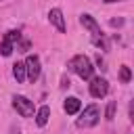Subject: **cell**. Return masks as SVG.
<instances>
[{
    "label": "cell",
    "instance_id": "8",
    "mask_svg": "<svg viewBox=\"0 0 134 134\" xmlns=\"http://www.w3.org/2000/svg\"><path fill=\"white\" fill-rule=\"evenodd\" d=\"M63 109H65L67 115H75V113L82 109V100H80L77 96H69V98L63 103Z\"/></svg>",
    "mask_w": 134,
    "mask_h": 134
},
{
    "label": "cell",
    "instance_id": "15",
    "mask_svg": "<svg viewBox=\"0 0 134 134\" xmlns=\"http://www.w3.org/2000/svg\"><path fill=\"white\" fill-rule=\"evenodd\" d=\"M109 25H111V27H121V25H124V19H121V17L111 19V21H109Z\"/></svg>",
    "mask_w": 134,
    "mask_h": 134
},
{
    "label": "cell",
    "instance_id": "13",
    "mask_svg": "<svg viewBox=\"0 0 134 134\" xmlns=\"http://www.w3.org/2000/svg\"><path fill=\"white\" fill-rule=\"evenodd\" d=\"M119 80H121L124 84H128V82L132 80V71H130L128 65H121V67H119Z\"/></svg>",
    "mask_w": 134,
    "mask_h": 134
},
{
    "label": "cell",
    "instance_id": "11",
    "mask_svg": "<svg viewBox=\"0 0 134 134\" xmlns=\"http://www.w3.org/2000/svg\"><path fill=\"white\" fill-rule=\"evenodd\" d=\"M13 77L17 80V84H21V82L27 80L25 77V63H15L13 65Z\"/></svg>",
    "mask_w": 134,
    "mask_h": 134
},
{
    "label": "cell",
    "instance_id": "4",
    "mask_svg": "<svg viewBox=\"0 0 134 134\" xmlns=\"http://www.w3.org/2000/svg\"><path fill=\"white\" fill-rule=\"evenodd\" d=\"M23 63H25V77L34 84V82L40 77V71H42V67H40V57H38V54H27V59H25Z\"/></svg>",
    "mask_w": 134,
    "mask_h": 134
},
{
    "label": "cell",
    "instance_id": "16",
    "mask_svg": "<svg viewBox=\"0 0 134 134\" xmlns=\"http://www.w3.org/2000/svg\"><path fill=\"white\" fill-rule=\"evenodd\" d=\"M69 86H71L69 77H67V75H63V77H61V88H69Z\"/></svg>",
    "mask_w": 134,
    "mask_h": 134
},
{
    "label": "cell",
    "instance_id": "9",
    "mask_svg": "<svg viewBox=\"0 0 134 134\" xmlns=\"http://www.w3.org/2000/svg\"><path fill=\"white\" fill-rule=\"evenodd\" d=\"M48 117H50V107H48V105H44V107H40V109H38V113H36V124L42 128V126H46V124H48Z\"/></svg>",
    "mask_w": 134,
    "mask_h": 134
},
{
    "label": "cell",
    "instance_id": "5",
    "mask_svg": "<svg viewBox=\"0 0 134 134\" xmlns=\"http://www.w3.org/2000/svg\"><path fill=\"white\" fill-rule=\"evenodd\" d=\"M109 92V82L105 77H90V94L94 98H103Z\"/></svg>",
    "mask_w": 134,
    "mask_h": 134
},
{
    "label": "cell",
    "instance_id": "14",
    "mask_svg": "<svg viewBox=\"0 0 134 134\" xmlns=\"http://www.w3.org/2000/svg\"><path fill=\"white\" fill-rule=\"evenodd\" d=\"M115 109H117V103H115V100H109V105H107V109H105V119H107V121H111V119L115 117Z\"/></svg>",
    "mask_w": 134,
    "mask_h": 134
},
{
    "label": "cell",
    "instance_id": "2",
    "mask_svg": "<svg viewBox=\"0 0 134 134\" xmlns=\"http://www.w3.org/2000/svg\"><path fill=\"white\" fill-rule=\"evenodd\" d=\"M98 119H100L98 107H96V105H88V107L82 111V115H80V119H77V126H80V128H92V126L98 124Z\"/></svg>",
    "mask_w": 134,
    "mask_h": 134
},
{
    "label": "cell",
    "instance_id": "7",
    "mask_svg": "<svg viewBox=\"0 0 134 134\" xmlns=\"http://www.w3.org/2000/svg\"><path fill=\"white\" fill-rule=\"evenodd\" d=\"M80 23L92 34V36H98V34H103L100 31V25L96 23V19L92 17V15H88V13H84V15H80Z\"/></svg>",
    "mask_w": 134,
    "mask_h": 134
},
{
    "label": "cell",
    "instance_id": "6",
    "mask_svg": "<svg viewBox=\"0 0 134 134\" xmlns=\"http://www.w3.org/2000/svg\"><path fill=\"white\" fill-rule=\"evenodd\" d=\"M48 21L61 31V34H65V29H67V25H65V19H63V10L61 8H50V13H48Z\"/></svg>",
    "mask_w": 134,
    "mask_h": 134
},
{
    "label": "cell",
    "instance_id": "12",
    "mask_svg": "<svg viewBox=\"0 0 134 134\" xmlns=\"http://www.w3.org/2000/svg\"><path fill=\"white\" fill-rule=\"evenodd\" d=\"M92 44L100 50H109V40L105 34H98V36H92Z\"/></svg>",
    "mask_w": 134,
    "mask_h": 134
},
{
    "label": "cell",
    "instance_id": "10",
    "mask_svg": "<svg viewBox=\"0 0 134 134\" xmlns=\"http://www.w3.org/2000/svg\"><path fill=\"white\" fill-rule=\"evenodd\" d=\"M13 50H15V44H13V40L4 34V36L0 38V54H2V57H8Z\"/></svg>",
    "mask_w": 134,
    "mask_h": 134
},
{
    "label": "cell",
    "instance_id": "17",
    "mask_svg": "<svg viewBox=\"0 0 134 134\" xmlns=\"http://www.w3.org/2000/svg\"><path fill=\"white\" fill-rule=\"evenodd\" d=\"M103 2H107V4H111V2H121V0H103Z\"/></svg>",
    "mask_w": 134,
    "mask_h": 134
},
{
    "label": "cell",
    "instance_id": "3",
    "mask_svg": "<svg viewBox=\"0 0 134 134\" xmlns=\"http://www.w3.org/2000/svg\"><path fill=\"white\" fill-rule=\"evenodd\" d=\"M13 107L17 109V113H19L21 117H34L36 107H34V100H29L27 96L15 94V96H13Z\"/></svg>",
    "mask_w": 134,
    "mask_h": 134
},
{
    "label": "cell",
    "instance_id": "1",
    "mask_svg": "<svg viewBox=\"0 0 134 134\" xmlns=\"http://www.w3.org/2000/svg\"><path fill=\"white\" fill-rule=\"evenodd\" d=\"M67 69L73 71V73H77L82 80H90L92 73H94L92 61H90L86 54H75V57H71L69 63H67Z\"/></svg>",
    "mask_w": 134,
    "mask_h": 134
}]
</instances>
